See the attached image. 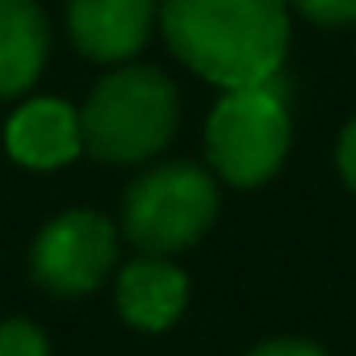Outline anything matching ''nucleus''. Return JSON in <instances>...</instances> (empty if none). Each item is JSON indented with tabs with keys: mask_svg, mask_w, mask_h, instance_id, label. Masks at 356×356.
<instances>
[{
	"mask_svg": "<svg viewBox=\"0 0 356 356\" xmlns=\"http://www.w3.org/2000/svg\"><path fill=\"white\" fill-rule=\"evenodd\" d=\"M163 34L185 67L222 84H268L289 47L285 0H163Z\"/></svg>",
	"mask_w": 356,
	"mask_h": 356,
	"instance_id": "nucleus-1",
	"label": "nucleus"
},
{
	"mask_svg": "<svg viewBox=\"0 0 356 356\" xmlns=\"http://www.w3.org/2000/svg\"><path fill=\"white\" fill-rule=\"evenodd\" d=\"M176 130V88L155 67L105 76L80 109V143L97 159L138 163L168 147Z\"/></svg>",
	"mask_w": 356,
	"mask_h": 356,
	"instance_id": "nucleus-2",
	"label": "nucleus"
},
{
	"mask_svg": "<svg viewBox=\"0 0 356 356\" xmlns=\"http://www.w3.org/2000/svg\"><path fill=\"white\" fill-rule=\"evenodd\" d=\"M218 210V189L197 163H163L126 189L122 231L134 248L168 256L206 235Z\"/></svg>",
	"mask_w": 356,
	"mask_h": 356,
	"instance_id": "nucleus-3",
	"label": "nucleus"
},
{
	"mask_svg": "<svg viewBox=\"0 0 356 356\" xmlns=\"http://www.w3.org/2000/svg\"><path fill=\"white\" fill-rule=\"evenodd\" d=\"M206 147L222 181L243 189L268 181L289 151V113L273 80L256 88H231L210 113Z\"/></svg>",
	"mask_w": 356,
	"mask_h": 356,
	"instance_id": "nucleus-4",
	"label": "nucleus"
},
{
	"mask_svg": "<svg viewBox=\"0 0 356 356\" xmlns=\"http://www.w3.org/2000/svg\"><path fill=\"white\" fill-rule=\"evenodd\" d=\"M113 260H118L113 227L101 214L76 210V214L55 218L38 235L30 268H34V281L42 289H51L55 298H80L105 281Z\"/></svg>",
	"mask_w": 356,
	"mask_h": 356,
	"instance_id": "nucleus-5",
	"label": "nucleus"
},
{
	"mask_svg": "<svg viewBox=\"0 0 356 356\" xmlns=\"http://www.w3.org/2000/svg\"><path fill=\"white\" fill-rule=\"evenodd\" d=\"M155 22V0H72V42L97 63H122L143 51Z\"/></svg>",
	"mask_w": 356,
	"mask_h": 356,
	"instance_id": "nucleus-6",
	"label": "nucleus"
},
{
	"mask_svg": "<svg viewBox=\"0 0 356 356\" xmlns=\"http://www.w3.org/2000/svg\"><path fill=\"white\" fill-rule=\"evenodd\" d=\"M80 147V113H72L63 101H30L9 122V151L30 168H59Z\"/></svg>",
	"mask_w": 356,
	"mask_h": 356,
	"instance_id": "nucleus-7",
	"label": "nucleus"
},
{
	"mask_svg": "<svg viewBox=\"0 0 356 356\" xmlns=\"http://www.w3.org/2000/svg\"><path fill=\"white\" fill-rule=\"evenodd\" d=\"M47 17L34 0H0V101L26 92L47 63Z\"/></svg>",
	"mask_w": 356,
	"mask_h": 356,
	"instance_id": "nucleus-8",
	"label": "nucleus"
},
{
	"mask_svg": "<svg viewBox=\"0 0 356 356\" xmlns=\"http://www.w3.org/2000/svg\"><path fill=\"white\" fill-rule=\"evenodd\" d=\"M185 298H189L185 277L159 260H134L118 277V306L126 323L143 331H163L168 323H176V314L185 310Z\"/></svg>",
	"mask_w": 356,
	"mask_h": 356,
	"instance_id": "nucleus-9",
	"label": "nucleus"
},
{
	"mask_svg": "<svg viewBox=\"0 0 356 356\" xmlns=\"http://www.w3.org/2000/svg\"><path fill=\"white\" fill-rule=\"evenodd\" d=\"M0 356H51V348L34 323L13 318V323H0Z\"/></svg>",
	"mask_w": 356,
	"mask_h": 356,
	"instance_id": "nucleus-10",
	"label": "nucleus"
},
{
	"mask_svg": "<svg viewBox=\"0 0 356 356\" xmlns=\"http://www.w3.org/2000/svg\"><path fill=\"white\" fill-rule=\"evenodd\" d=\"M293 5L318 26H352L356 22V0H293Z\"/></svg>",
	"mask_w": 356,
	"mask_h": 356,
	"instance_id": "nucleus-11",
	"label": "nucleus"
},
{
	"mask_svg": "<svg viewBox=\"0 0 356 356\" xmlns=\"http://www.w3.org/2000/svg\"><path fill=\"white\" fill-rule=\"evenodd\" d=\"M252 356H327V352L314 343H302V339H273V343H260Z\"/></svg>",
	"mask_w": 356,
	"mask_h": 356,
	"instance_id": "nucleus-12",
	"label": "nucleus"
},
{
	"mask_svg": "<svg viewBox=\"0 0 356 356\" xmlns=\"http://www.w3.org/2000/svg\"><path fill=\"white\" fill-rule=\"evenodd\" d=\"M339 172H343V181H348V189L356 193V122L343 130V138H339Z\"/></svg>",
	"mask_w": 356,
	"mask_h": 356,
	"instance_id": "nucleus-13",
	"label": "nucleus"
}]
</instances>
